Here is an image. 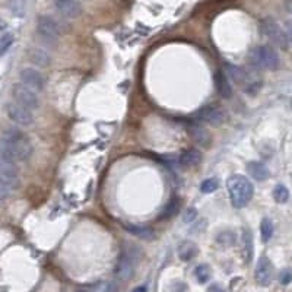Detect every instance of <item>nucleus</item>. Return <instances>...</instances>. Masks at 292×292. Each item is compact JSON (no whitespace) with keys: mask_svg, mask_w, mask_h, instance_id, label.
Listing matches in <instances>:
<instances>
[{"mask_svg":"<svg viewBox=\"0 0 292 292\" xmlns=\"http://www.w3.org/2000/svg\"><path fill=\"white\" fill-rule=\"evenodd\" d=\"M228 193L232 206L237 209L246 208L254 196V186L243 174H234L227 181Z\"/></svg>","mask_w":292,"mask_h":292,"instance_id":"1","label":"nucleus"},{"mask_svg":"<svg viewBox=\"0 0 292 292\" xmlns=\"http://www.w3.org/2000/svg\"><path fill=\"white\" fill-rule=\"evenodd\" d=\"M247 60L249 65L256 70H278L281 66V57L272 45L253 47L247 54Z\"/></svg>","mask_w":292,"mask_h":292,"instance_id":"2","label":"nucleus"},{"mask_svg":"<svg viewBox=\"0 0 292 292\" xmlns=\"http://www.w3.org/2000/svg\"><path fill=\"white\" fill-rule=\"evenodd\" d=\"M3 137L10 142V145L13 146L19 161H28L32 157L34 148H32L31 139L21 129H16V127L6 129L3 131Z\"/></svg>","mask_w":292,"mask_h":292,"instance_id":"3","label":"nucleus"},{"mask_svg":"<svg viewBox=\"0 0 292 292\" xmlns=\"http://www.w3.org/2000/svg\"><path fill=\"white\" fill-rule=\"evenodd\" d=\"M260 32L281 50L287 51L291 47V42L288 40L285 30L273 18H264L260 21Z\"/></svg>","mask_w":292,"mask_h":292,"instance_id":"4","label":"nucleus"},{"mask_svg":"<svg viewBox=\"0 0 292 292\" xmlns=\"http://www.w3.org/2000/svg\"><path fill=\"white\" fill-rule=\"evenodd\" d=\"M139 254L136 249H125L119 256V260L114 267V275L119 281H129L134 275Z\"/></svg>","mask_w":292,"mask_h":292,"instance_id":"5","label":"nucleus"},{"mask_svg":"<svg viewBox=\"0 0 292 292\" xmlns=\"http://www.w3.org/2000/svg\"><path fill=\"white\" fill-rule=\"evenodd\" d=\"M12 97H13V101L28 110H35L38 108L40 105V99H38V95L34 89L28 88L27 85L24 84H15L12 86Z\"/></svg>","mask_w":292,"mask_h":292,"instance_id":"6","label":"nucleus"},{"mask_svg":"<svg viewBox=\"0 0 292 292\" xmlns=\"http://www.w3.org/2000/svg\"><path fill=\"white\" fill-rule=\"evenodd\" d=\"M6 114H7L9 120H12L15 125L21 126V127H28L34 123L32 111L16 104L15 101L6 104Z\"/></svg>","mask_w":292,"mask_h":292,"instance_id":"7","label":"nucleus"},{"mask_svg":"<svg viewBox=\"0 0 292 292\" xmlns=\"http://www.w3.org/2000/svg\"><path fill=\"white\" fill-rule=\"evenodd\" d=\"M37 32L44 41L56 42L60 37V28L59 24L47 15H41L37 19Z\"/></svg>","mask_w":292,"mask_h":292,"instance_id":"8","label":"nucleus"},{"mask_svg":"<svg viewBox=\"0 0 292 292\" xmlns=\"http://www.w3.org/2000/svg\"><path fill=\"white\" fill-rule=\"evenodd\" d=\"M254 279L260 287H269L273 279V264L269 257L261 256L257 260L256 270H254Z\"/></svg>","mask_w":292,"mask_h":292,"instance_id":"9","label":"nucleus"},{"mask_svg":"<svg viewBox=\"0 0 292 292\" xmlns=\"http://www.w3.org/2000/svg\"><path fill=\"white\" fill-rule=\"evenodd\" d=\"M196 119L199 122H202V123H206V125L215 126L216 127V126H221L225 122V114L218 107L206 105V107H202L196 113Z\"/></svg>","mask_w":292,"mask_h":292,"instance_id":"10","label":"nucleus"},{"mask_svg":"<svg viewBox=\"0 0 292 292\" xmlns=\"http://www.w3.org/2000/svg\"><path fill=\"white\" fill-rule=\"evenodd\" d=\"M19 79L21 84L27 85L28 88L37 91H42L45 86V78L42 76V73H40L37 69L32 67H25L19 72Z\"/></svg>","mask_w":292,"mask_h":292,"instance_id":"11","label":"nucleus"},{"mask_svg":"<svg viewBox=\"0 0 292 292\" xmlns=\"http://www.w3.org/2000/svg\"><path fill=\"white\" fill-rule=\"evenodd\" d=\"M54 7L62 16L69 19H76L84 12L82 4L78 0H54Z\"/></svg>","mask_w":292,"mask_h":292,"instance_id":"12","label":"nucleus"},{"mask_svg":"<svg viewBox=\"0 0 292 292\" xmlns=\"http://www.w3.org/2000/svg\"><path fill=\"white\" fill-rule=\"evenodd\" d=\"M18 172H19V169L16 167V164L0 158V178L10 187V190L19 187Z\"/></svg>","mask_w":292,"mask_h":292,"instance_id":"13","label":"nucleus"},{"mask_svg":"<svg viewBox=\"0 0 292 292\" xmlns=\"http://www.w3.org/2000/svg\"><path fill=\"white\" fill-rule=\"evenodd\" d=\"M213 81H215V86H216V91L218 94L225 98V99H229L232 97V88L229 85L228 81V76L224 73V70H216L215 76H213Z\"/></svg>","mask_w":292,"mask_h":292,"instance_id":"14","label":"nucleus"},{"mask_svg":"<svg viewBox=\"0 0 292 292\" xmlns=\"http://www.w3.org/2000/svg\"><path fill=\"white\" fill-rule=\"evenodd\" d=\"M123 228L129 234L142 238V240H152L155 237V232L152 228L146 227V225H140V224H123Z\"/></svg>","mask_w":292,"mask_h":292,"instance_id":"15","label":"nucleus"},{"mask_svg":"<svg viewBox=\"0 0 292 292\" xmlns=\"http://www.w3.org/2000/svg\"><path fill=\"white\" fill-rule=\"evenodd\" d=\"M28 60L37 67H48L51 65V56L42 48H31L28 51Z\"/></svg>","mask_w":292,"mask_h":292,"instance_id":"16","label":"nucleus"},{"mask_svg":"<svg viewBox=\"0 0 292 292\" xmlns=\"http://www.w3.org/2000/svg\"><path fill=\"white\" fill-rule=\"evenodd\" d=\"M246 168H247L249 175L256 181H266L269 178V175H270L269 168L266 167L263 162H260V161H250Z\"/></svg>","mask_w":292,"mask_h":292,"instance_id":"17","label":"nucleus"},{"mask_svg":"<svg viewBox=\"0 0 292 292\" xmlns=\"http://www.w3.org/2000/svg\"><path fill=\"white\" fill-rule=\"evenodd\" d=\"M200 161H202V152L197 151V149H195V148L184 151V152L178 157L180 165H183V167L186 168L196 167V165L200 164Z\"/></svg>","mask_w":292,"mask_h":292,"instance_id":"18","label":"nucleus"},{"mask_svg":"<svg viewBox=\"0 0 292 292\" xmlns=\"http://www.w3.org/2000/svg\"><path fill=\"white\" fill-rule=\"evenodd\" d=\"M177 253H178V257H180L183 261H190V260H193V259L197 256L199 249H197V246H196L193 241L186 240V241H183V243L178 246Z\"/></svg>","mask_w":292,"mask_h":292,"instance_id":"19","label":"nucleus"},{"mask_svg":"<svg viewBox=\"0 0 292 292\" xmlns=\"http://www.w3.org/2000/svg\"><path fill=\"white\" fill-rule=\"evenodd\" d=\"M243 253L246 263H251L254 256V238L250 228H243Z\"/></svg>","mask_w":292,"mask_h":292,"instance_id":"20","label":"nucleus"},{"mask_svg":"<svg viewBox=\"0 0 292 292\" xmlns=\"http://www.w3.org/2000/svg\"><path fill=\"white\" fill-rule=\"evenodd\" d=\"M225 75L231 78V81H234L235 84H244L247 81V72L235 65H225Z\"/></svg>","mask_w":292,"mask_h":292,"instance_id":"21","label":"nucleus"},{"mask_svg":"<svg viewBox=\"0 0 292 292\" xmlns=\"http://www.w3.org/2000/svg\"><path fill=\"white\" fill-rule=\"evenodd\" d=\"M0 158L6 160V161H9V162H13V164L19 162L18 155H16L13 146L10 145V142H9L7 139H4L3 136L0 137Z\"/></svg>","mask_w":292,"mask_h":292,"instance_id":"22","label":"nucleus"},{"mask_svg":"<svg viewBox=\"0 0 292 292\" xmlns=\"http://www.w3.org/2000/svg\"><path fill=\"white\" fill-rule=\"evenodd\" d=\"M189 134L192 136V139L199 143V145H203V146H208L209 142H210V134L208 133V130H205L203 127L200 126H193L189 131Z\"/></svg>","mask_w":292,"mask_h":292,"instance_id":"23","label":"nucleus"},{"mask_svg":"<svg viewBox=\"0 0 292 292\" xmlns=\"http://www.w3.org/2000/svg\"><path fill=\"white\" fill-rule=\"evenodd\" d=\"M273 222L270 218H263L260 222V234H261V240L263 243H267L272 237H273Z\"/></svg>","mask_w":292,"mask_h":292,"instance_id":"24","label":"nucleus"},{"mask_svg":"<svg viewBox=\"0 0 292 292\" xmlns=\"http://www.w3.org/2000/svg\"><path fill=\"white\" fill-rule=\"evenodd\" d=\"M216 243L222 247H231L234 246L235 243V234L229 229H225V231H221L218 235H216Z\"/></svg>","mask_w":292,"mask_h":292,"instance_id":"25","label":"nucleus"},{"mask_svg":"<svg viewBox=\"0 0 292 292\" xmlns=\"http://www.w3.org/2000/svg\"><path fill=\"white\" fill-rule=\"evenodd\" d=\"M273 199L276 203H287L288 199H290V190L288 187H285L284 184H278L275 189H273Z\"/></svg>","mask_w":292,"mask_h":292,"instance_id":"26","label":"nucleus"},{"mask_svg":"<svg viewBox=\"0 0 292 292\" xmlns=\"http://www.w3.org/2000/svg\"><path fill=\"white\" fill-rule=\"evenodd\" d=\"M195 276H196V279H197L199 284H206L209 279H210V276H212L210 267H209L208 264H205V263L199 264L195 269Z\"/></svg>","mask_w":292,"mask_h":292,"instance_id":"27","label":"nucleus"},{"mask_svg":"<svg viewBox=\"0 0 292 292\" xmlns=\"http://www.w3.org/2000/svg\"><path fill=\"white\" fill-rule=\"evenodd\" d=\"M178 209H180V200H178L177 197H172V199L168 202L167 206L164 208V210H162L161 218H162V219H169V218L175 216V215L178 213Z\"/></svg>","mask_w":292,"mask_h":292,"instance_id":"28","label":"nucleus"},{"mask_svg":"<svg viewBox=\"0 0 292 292\" xmlns=\"http://www.w3.org/2000/svg\"><path fill=\"white\" fill-rule=\"evenodd\" d=\"M7 9L18 18L25 15V0H7Z\"/></svg>","mask_w":292,"mask_h":292,"instance_id":"29","label":"nucleus"},{"mask_svg":"<svg viewBox=\"0 0 292 292\" xmlns=\"http://www.w3.org/2000/svg\"><path fill=\"white\" fill-rule=\"evenodd\" d=\"M218 187H219V181H218V178L210 177V178H206V180H203V181H202V184H200V192H202V193H205V195H209V193L216 192V190H218Z\"/></svg>","mask_w":292,"mask_h":292,"instance_id":"30","label":"nucleus"},{"mask_svg":"<svg viewBox=\"0 0 292 292\" xmlns=\"http://www.w3.org/2000/svg\"><path fill=\"white\" fill-rule=\"evenodd\" d=\"M13 41H15V37H13V34H10V32L0 35V57L12 47Z\"/></svg>","mask_w":292,"mask_h":292,"instance_id":"31","label":"nucleus"},{"mask_svg":"<svg viewBox=\"0 0 292 292\" xmlns=\"http://www.w3.org/2000/svg\"><path fill=\"white\" fill-rule=\"evenodd\" d=\"M10 196V187L0 178V202L6 200Z\"/></svg>","mask_w":292,"mask_h":292,"instance_id":"32","label":"nucleus"},{"mask_svg":"<svg viewBox=\"0 0 292 292\" xmlns=\"http://www.w3.org/2000/svg\"><path fill=\"white\" fill-rule=\"evenodd\" d=\"M279 281H281V284H282V285H288V284H291L292 282L291 270H290V269L282 270V272H281V275H279Z\"/></svg>","mask_w":292,"mask_h":292,"instance_id":"33","label":"nucleus"},{"mask_svg":"<svg viewBox=\"0 0 292 292\" xmlns=\"http://www.w3.org/2000/svg\"><path fill=\"white\" fill-rule=\"evenodd\" d=\"M196 216H197V210H196L195 208H189L187 210H186V213H184L183 219H184V222L190 224V222H193V221L196 219Z\"/></svg>","mask_w":292,"mask_h":292,"instance_id":"34","label":"nucleus"},{"mask_svg":"<svg viewBox=\"0 0 292 292\" xmlns=\"http://www.w3.org/2000/svg\"><path fill=\"white\" fill-rule=\"evenodd\" d=\"M285 32H287L288 40H290L292 45V19H287V22H285Z\"/></svg>","mask_w":292,"mask_h":292,"instance_id":"35","label":"nucleus"},{"mask_svg":"<svg viewBox=\"0 0 292 292\" xmlns=\"http://www.w3.org/2000/svg\"><path fill=\"white\" fill-rule=\"evenodd\" d=\"M208 292H225V291H224V288H222L221 285L213 284V285H210V287H209Z\"/></svg>","mask_w":292,"mask_h":292,"instance_id":"36","label":"nucleus"},{"mask_svg":"<svg viewBox=\"0 0 292 292\" xmlns=\"http://www.w3.org/2000/svg\"><path fill=\"white\" fill-rule=\"evenodd\" d=\"M131 292H148V288L145 285H140V287H136Z\"/></svg>","mask_w":292,"mask_h":292,"instance_id":"37","label":"nucleus"},{"mask_svg":"<svg viewBox=\"0 0 292 292\" xmlns=\"http://www.w3.org/2000/svg\"><path fill=\"white\" fill-rule=\"evenodd\" d=\"M6 27H7V24H6L3 19H0V31H4V30H6Z\"/></svg>","mask_w":292,"mask_h":292,"instance_id":"38","label":"nucleus"},{"mask_svg":"<svg viewBox=\"0 0 292 292\" xmlns=\"http://www.w3.org/2000/svg\"><path fill=\"white\" fill-rule=\"evenodd\" d=\"M76 292H97L95 290H91V288H79Z\"/></svg>","mask_w":292,"mask_h":292,"instance_id":"39","label":"nucleus"},{"mask_svg":"<svg viewBox=\"0 0 292 292\" xmlns=\"http://www.w3.org/2000/svg\"><path fill=\"white\" fill-rule=\"evenodd\" d=\"M291 105H292V101H291Z\"/></svg>","mask_w":292,"mask_h":292,"instance_id":"40","label":"nucleus"}]
</instances>
